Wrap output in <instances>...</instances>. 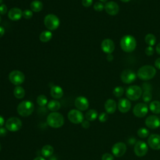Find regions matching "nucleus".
I'll use <instances>...</instances> for the list:
<instances>
[{"mask_svg":"<svg viewBox=\"0 0 160 160\" xmlns=\"http://www.w3.org/2000/svg\"><path fill=\"white\" fill-rule=\"evenodd\" d=\"M156 70L155 68L150 65H145L141 67L138 72V77L143 81H148L152 79L156 75Z\"/></svg>","mask_w":160,"mask_h":160,"instance_id":"f257e3e1","label":"nucleus"},{"mask_svg":"<svg viewBox=\"0 0 160 160\" xmlns=\"http://www.w3.org/2000/svg\"><path fill=\"white\" fill-rule=\"evenodd\" d=\"M120 46L126 52H132L136 47V40L131 35L124 36L121 39Z\"/></svg>","mask_w":160,"mask_h":160,"instance_id":"f03ea898","label":"nucleus"},{"mask_svg":"<svg viewBox=\"0 0 160 160\" xmlns=\"http://www.w3.org/2000/svg\"><path fill=\"white\" fill-rule=\"evenodd\" d=\"M64 117L59 112H52L47 117L48 124L53 128H58L61 127L64 124Z\"/></svg>","mask_w":160,"mask_h":160,"instance_id":"7ed1b4c3","label":"nucleus"},{"mask_svg":"<svg viewBox=\"0 0 160 160\" xmlns=\"http://www.w3.org/2000/svg\"><path fill=\"white\" fill-rule=\"evenodd\" d=\"M34 108V104L31 101H23L18 104L17 111L20 116L26 117L30 116L32 113Z\"/></svg>","mask_w":160,"mask_h":160,"instance_id":"20e7f679","label":"nucleus"},{"mask_svg":"<svg viewBox=\"0 0 160 160\" xmlns=\"http://www.w3.org/2000/svg\"><path fill=\"white\" fill-rule=\"evenodd\" d=\"M44 23L48 29L49 31H54L58 28L60 24V21L55 14H48L44 17Z\"/></svg>","mask_w":160,"mask_h":160,"instance_id":"39448f33","label":"nucleus"},{"mask_svg":"<svg viewBox=\"0 0 160 160\" xmlns=\"http://www.w3.org/2000/svg\"><path fill=\"white\" fill-rule=\"evenodd\" d=\"M142 95L141 88L136 85L130 86L128 88L126 91V97L131 101L138 100Z\"/></svg>","mask_w":160,"mask_h":160,"instance_id":"423d86ee","label":"nucleus"},{"mask_svg":"<svg viewBox=\"0 0 160 160\" xmlns=\"http://www.w3.org/2000/svg\"><path fill=\"white\" fill-rule=\"evenodd\" d=\"M6 128L11 132H16L21 129L22 128V122L21 119L16 117H11L9 118L5 123Z\"/></svg>","mask_w":160,"mask_h":160,"instance_id":"0eeeda50","label":"nucleus"},{"mask_svg":"<svg viewBox=\"0 0 160 160\" xmlns=\"http://www.w3.org/2000/svg\"><path fill=\"white\" fill-rule=\"evenodd\" d=\"M9 79L12 84L19 86L24 81L25 76L22 72L19 70H13L9 74Z\"/></svg>","mask_w":160,"mask_h":160,"instance_id":"6e6552de","label":"nucleus"},{"mask_svg":"<svg viewBox=\"0 0 160 160\" xmlns=\"http://www.w3.org/2000/svg\"><path fill=\"white\" fill-rule=\"evenodd\" d=\"M68 119L74 124H79L84 121L82 113L78 109H71L68 114Z\"/></svg>","mask_w":160,"mask_h":160,"instance_id":"1a4fd4ad","label":"nucleus"},{"mask_svg":"<svg viewBox=\"0 0 160 160\" xmlns=\"http://www.w3.org/2000/svg\"><path fill=\"white\" fill-rule=\"evenodd\" d=\"M136 79V74L134 71L126 69L124 70L121 74V79L122 82L126 84H130L134 82Z\"/></svg>","mask_w":160,"mask_h":160,"instance_id":"9d476101","label":"nucleus"},{"mask_svg":"<svg viewBox=\"0 0 160 160\" xmlns=\"http://www.w3.org/2000/svg\"><path fill=\"white\" fill-rule=\"evenodd\" d=\"M148 151L147 144L142 141H138L136 142L134 147V151L135 154L138 157H142L145 156Z\"/></svg>","mask_w":160,"mask_h":160,"instance_id":"9b49d317","label":"nucleus"},{"mask_svg":"<svg viewBox=\"0 0 160 160\" xmlns=\"http://www.w3.org/2000/svg\"><path fill=\"white\" fill-rule=\"evenodd\" d=\"M132 111L135 116L138 118H143L148 112V107L146 104L140 102L134 106Z\"/></svg>","mask_w":160,"mask_h":160,"instance_id":"f8f14e48","label":"nucleus"},{"mask_svg":"<svg viewBox=\"0 0 160 160\" xmlns=\"http://www.w3.org/2000/svg\"><path fill=\"white\" fill-rule=\"evenodd\" d=\"M126 146L122 142H118L114 144L112 148V152L116 157H121L126 152Z\"/></svg>","mask_w":160,"mask_h":160,"instance_id":"ddd939ff","label":"nucleus"},{"mask_svg":"<svg viewBox=\"0 0 160 160\" xmlns=\"http://www.w3.org/2000/svg\"><path fill=\"white\" fill-rule=\"evenodd\" d=\"M149 146L154 150L160 149V135L158 134H151L148 139Z\"/></svg>","mask_w":160,"mask_h":160,"instance_id":"4468645a","label":"nucleus"},{"mask_svg":"<svg viewBox=\"0 0 160 160\" xmlns=\"http://www.w3.org/2000/svg\"><path fill=\"white\" fill-rule=\"evenodd\" d=\"M104 9L108 14L111 16H115L119 12V7L116 2L109 1L105 4Z\"/></svg>","mask_w":160,"mask_h":160,"instance_id":"2eb2a0df","label":"nucleus"},{"mask_svg":"<svg viewBox=\"0 0 160 160\" xmlns=\"http://www.w3.org/2000/svg\"><path fill=\"white\" fill-rule=\"evenodd\" d=\"M75 106L79 111H86L89 108V101L88 99L84 96H78L74 101Z\"/></svg>","mask_w":160,"mask_h":160,"instance_id":"dca6fc26","label":"nucleus"},{"mask_svg":"<svg viewBox=\"0 0 160 160\" xmlns=\"http://www.w3.org/2000/svg\"><path fill=\"white\" fill-rule=\"evenodd\" d=\"M101 48L102 51L107 54H111L115 49V45L114 42L111 39H105L102 41Z\"/></svg>","mask_w":160,"mask_h":160,"instance_id":"f3484780","label":"nucleus"},{"mask_svg":"<svg viewBox=\"0 0 160 160\" xmlns=\"http://www.w3.org/2000/svg\"><path fill=\"white\" fill-rule=\"evenodd\" d=\"M145 124L150 129H156L160 126V119L155 115L149 116L145 120Z\"/></svg>","mask_w":160,"mask_h":160,"instance_id":"a211bd4d","label":"nucleus"},{"mask_svg":"<svg viewBox=\"0 0 160 160\" xmlns=\"http://www.w3.org/2000/svg\"><path fill=\"white\" fill-rule=\"evenodd\" d=\"M8 18L12 21L19 20L22 16V11L18 8H12L8 12Z\"/></svg>","mask_w":160,"mask_h":160,"instance_id":"6ab92c4d","label":"nucleus"},{"mask_svg":"<svg viewBox=\"0 0 160 160\" xmlns=\"http://www.w3.org/2000/svg\"><path fill=\"white\" fill-rule=\"evenodd\" d=\"M131 107V104L128 99L122 98L119 100L118 104V108L120 112L125 113L128 112Z\"/></svg>","mask_w":160,"mask_h":160,"instance_id":"aec40b11","label":"nucleus"},{"mask_svg":"<svg viewBox=\"0 0 160 160\" xmlns=\"http://www.w3.org/2000/svg\"><path fill=\"white\" fill-rule=\"evenodd\" d=\"M50 94L53 98L60 99L63 96V90L59 86L54 85L51 88Z\"/></svg>","mask_w":160,"mask_h":160,"instance_id":"412c9836","label":"nucleus"},{"mask_svg":"<svg viewBox=\"0 0 160 160\" xmlns=\"http://www.w3.org/2000/svg\"><path fill=\"white\" fill-rule=\"evenodd\" d=\"M116 102L112 99H108L104 104V108L106 111L109 114L114 113L116 110Z\"/></svg>","mask_w":160,"mask_h":160,"instance_id":"4be33fe9","label":"nucleus"},{"mask_svg":"<svg viewBox=\"0 0 160 160\" xmlns=\"http://www.w3.org/2000/svg\"><path fill=\"white\" fill-rule=\"evenodd\" d=\"M30 8L32 11L38 12H40L43 8V4L39 0H34L30 4Z\"/></svg>","mask_w":160,"mask_h":160,"instance_id":"5701e85b","label":"nucleus"},{"mask_svg":"<svg viewBox=\"0 0 160 160\" xmlns=\"http://www.w3.org/2000/svg\"><path fill=\"white\" fill-rule=\"evenodd\" d=\"M52 38V34L51 31L46 30L42 32L39 35V39L42 42H47L51 39Z\"/></svg>","mask_w":160,"mask_h":160,"instance_id":"b1692460","label":"nucleus"},{"mask_svg":"<svg viewBox=\"0 0 160 160\" xmlns=\"http://www.w3.org/2000/svg\"><path fill=\"white\" fill-rule=\"evenodd\" d=\"M61 108V104L60 102L55 99L51 100L48 103V108L49 110L52 111V112H56L58 110H59Z\"/></svg>","mask_w":160,"mask_h":160,"instance_id":"393cba45","label":"nucleus"},{"mask_svg":"<svg viewBox=\"0 0 160 160\" xmlns=\"http://www.w3.org/2000/svg\"><path fill=\"white\" fill-rule=\"evenodd\" d=\"M13 94L17 99H22L25 96V91L22 87L16 86L14 89Z\"/></svg>","mask_w":160,"mask_h":160,"instance_id":"a878e982","label":"nucleus"},{"mask_svg":"<svg viewBox=\"0 0 160 160\" xmlns=\"http://www.w3.org/2000/svg\"><path fill=\"white\" fill-rule=\"evenodd\" d=\"M53 152H54V148L52 146L49 144L44 146L41 150V153L42 156L46 158L51 156L53 154Z\"/></svg>","mask_w":160,"mask_h":160,"instance_id":"bb28decb","label":"nucleus"},{"mask_svg":"<svg viewBox=\"0 0 160 160\" xmlns=\"http://www.w3.org/2000/svg\"><path fill=\"white\" fill-rule=\"evenodd\" d=\"M149 109L154 114L160 113V101H154L149 104Z\"/></svg>","mask_w":160,"mask_h":160,"instance_id":"cd10ccee","label":"nucleus"},{"mask_svg":"<svg viewBox=\"0 0 160 160\" xmlns=\"http://www.w3.org/2000/svg\"><path fill=\"white\" fill-rule=\"evenodd\" d=\"M98 115V112L95 109H89L86 112L85 118L89 121H93L97 118Z\"/></svg>","mask_w":160,"mask_h":160,"instance_id":"c85d7f7f","label":"nucleus"},{"mask_svg":"<svg viewBox=\"0 0 160 160\" xmlns=\"http://www.w3.org/2000/svg\"><path fill=\"white\" fill-rule=\"evenodd\" d=\"M145 42L149 46H152L155 44L156 42V36L152 34H148L146 35L144 38Z\"/></svg>","mask_w":160,"mask_h":160,"instance_id":"c756f323","label":"nucleus"},{"mask_svg":"<svg viewBox=\"0 0 160 160\" xmlns=\"http://www.w3.org/2000/svg\"><path fill=\"white\" fill-rule=\"evenodd\" d=\"M36 102L40 106H44L48 103V98L45 95L41 94L38 96L36 99Z\"/></svg>","mask_w":160,"mask_h":160,"instance_id":"7c9ffc66","label":"nucleus"},{"mask_svg":"<svg viewBox=\"0 0 160 160\" xmlns=\"http://www.w3.org/2000/svg\"><path fill=\"white\" fill-rule=\"evenodd\" d=\"M137 133H138V135L139 137H140L141 138H145L149 136V131L148 129H146L145 128H141L138 130Z\"/></svg>","mask_w":160,"mask_h":160,"instance_id":"2f4dec72","label":"nucleus"},{"mask_svg":"<svg viewBox=\"0 0 160 160\" xmlns=\"http://www.w3.org/2000/svg\"><path fill=\"white\" fill-rule=\"evenodd\" d=\"M124 89L121 86H117V87L114 88L113 89V91H112L114 96L117 98H119V97L122 96L124 94Z\"/></svg>","mask_w":160,"mask_h":160,"instance_id":"473e14b6","label":"nucleus"},{"mask_svg":"<svg viewBox=\"0 0 160 160\" xmlns=\"http://www.w3.org/2000/svg\"><path fill=\"white\" fill-rule=\"evenodd\" d=\"M152 99V94L150 91H144L142 94V99L145 102H149Z\"/></svg>","mask_w":160,"mask_h":160,"instance_id":"72a5a7b5","label":"nucleus"},{"mask_svg":"<svg viewBox=\"0 0 160 160\" xmlns=\"http://www.w3.org/2000/svg\"><path fill=\"white\" fill-rule=\"evenodd\" d=\"M93 8L95 11L100 12L104 9V6L101 2H96L93 6Z\"/></svg>","mask_w":160,"mask_h":160,"instance_id":"f704fd0d","label":"nucleus"},{"mask_svg":"<svg viewBox=\"0 0 160 160\" xmlns=\"http://www.w3.org/2000/svg\"><path fill=\"white\" fill-rule=\"evenodd\" d=\"M32 16H33V13L31 10L25 9L24 11H22V17L24 19H31L32 17Z\"/></svg>","mask_w":160,"mask_h":160,"instance_id":"c9c22d12","label":"nucleus"},{"mask_svg":"<svg viewBox=\"0 0 160 160\" xmlns=\"http://www.w3.org/2000/svg\"><path fill=\"white\" fill-rule=\"evenodd\" d=\"M98 119H99V121L101 122H106L108 119V115L107 113L106 112H101L99 116H98Z\"/></svg>","mask_w":160,"mask_h":160,"instance_id":"e433bc0d","label":"nucleus"},{"mask_svg":"<svg viewBox=\"0 0 160 160\" xmlns=\"http://www.w3.org/2000/svg\"><path fill=\"white\" fill-rule=\"evenodd\" d=\"M154 49L152 46H148L145 49V54L148 56H152L154 54Z\"/></svg>","mask_w":160,"mask_h":160,"instance_id":"4c0bfd02","label":"nucleus"},{"mask_svg":"<svg viewBox=\"0 0 160 160\" xmlns=\"http://www.w3.org/2000/svg\"><path fill=\"white\" fill-rule=\"evenodd\" d=\"M101 159L102 160H114V156L109 153H104V154H102Z\"/></svg>","mask_w":160,"mask_h":160,"instance_id":"58836bf2","label":"nucleus"},{"mask_svg":"<svg viewBox=\"0 0 160 160\" xmlns=\"http://www.w3.org/2000/svg\"><path fill=\"white\" fill-rule=\"evenodd\" d=\"M8 12V8L6 4H1L0 5V14L4 15L7 13Z\"/></svg>","mask_w":160,"mask_h":160,"instance_id":"ea45409f","label":"nucleus"},{"mask_svg":"<svg viewBox=\"0 0 160 160\" xmlns=\"http://www.w3.org/2000/svg\"><path fill=\"white\" fill-rule=\"evenodd\" d=\"M92 1L93 0H82V4L85 8H88L92 5Z\"/></svg>","mask_w":160,"mask_h":160,"instance_id":"a19ab883","label":"nucleus"},{"mask_svg":"<svg viewBox=\"0 0 160 160\" xmlns=\"http://www.w3.org/2000/svg\"><path fill=\"white\" fill-rule=\"evenodd\" d=\"M81 126L84 129H87L90 126V123L89 121L88 120H84L82 122H81Z\"/></svg>","mask_w":160,"mask_h":160,"instance_id":"79ce46f5","label":"nucleus"},{"mask_svg":"<svg viewBox=\"0 0 160 160\" xmlns=\"http://www.w3.org/2000/svg\"><path fill=\"white\" fill-rule=\"evenodd\" d=\"M7 129L3 127L0 128V137H4L7 134Z\"/></svg>","mask_w":160,"mask_h":160,"instance_id":"37998d69","label":"nucleus"},{"mask_svg":"<svg viewBox=\"0 0 160 160\" xmlns=\"http://www.w3.org/2000/svg\"><path fill=\"white\" fill-rule=\"evenodd\" d=\"M154 66L156 68L160 69V58L156 59V61L154 62Z\"/></svg>","mask_w":160,"mask_h":160,"instance_id":"c03bdc74","label":"nucleus"},{"mask_svg":"<svg viewBox=\"0 0 160 160\" xmlns=\"http://www.w3.org/2000/svg\"><path fill=\"white\" fill-rule=\"evenodd\" d=\"M4 33H5L4 28L3 27H2V26H0V38L3 36Z\"/></svg>","mask_w":160,"mask_h":160,"instance_id":"a18cd8bd","label":"nucleus"},{"mask_svg":"<svg viewBox=\"0 0 160 160\" xmlns=\"http://www.w3.org/2000/svg\"><path fill=\"white\" fill-rule=\"evenodd\" d=\"M106 59L108 61L111 62L112 59H113V56L112 55V54H108L107 55V57H106Z\"/></svg>","mask_w":160,"mask_h":160,"instance_id":"49530a36","label":"nucleus"},{"mask_svg":"<svg viewBox=\"0 0 160 160\" xmlns=\"http://www.w3.org/2000/svg\"><path fill=\"white\" fill-rule=\"evenodd\" d=\"M4 118L0 115V128L2 127V126L4 125Z\"/></svg>","mask_w":160,"mask_h":160,"instance_id":"de8ad7c7","label":"nucleus"},{"mask_svg":"<svg viewBox=\"0 0 160 160\" xmlns=\"http://www.w3.org/2000/svg\"><path fill=\"white\" fill-rule=\"evenodd\" d=\"M156 51L158 54H160V42L157 44L156 47Z\"/></svg>","mask_w":160,"mask_h":160,"instance_id":"09e8293b","label":"nucleus"},{"mask_svg":"<svg viewBox=\"0 0 160 160\" xmlns=\"http://www.w3.org/2000/svg\"><path fill=\"white\" fill-rule=\"evenodd\" d=\"M33 160H46V159L41 156H38V157H36V158H34Z\"/></svg>","mask_w":160,"mask_h":160,"instance_id":"8fccbe9b","label":"nucleus"},{"mask_svg":"<svg viewBox=\"0 0 160 160\" xmlns=\"http://www.w3.org/2000/svg\"><path fill=\"white\" fill-rule=\"evenodd\" d=\"M120 1H121L123 2H128L130 1L131 0H120Z\"/></svg>","mask_w":160,"mask_h":160,"instance_id":"3c124183","label":"nucleus"},{"mask_svg":"<svg viewBox=\"0 0 160 160\" xmlns=\"http://www.w3.org/2000/svg\"><path fill=\"white\" fill-rule=\"evenodd\" d=\"M101 2H106L108 0H99Z\"/></svg>","mask_w":160,"mask_h":160,"instance_id":"603ef678","label":"nucleus"},{"mask_svg":"<svg viewBox=\"0 0 160 160\" xmlns=\"http://www.w3.org/2000/svg\"><path fill=\"white\" fill-rule=\"evenodd\" d=\"M2 0H0V5L2 4Z\"/></svg>","mask_w":160,"mask_h":160,"instance_id":"864d4df0","label":"nucleus"},{"mask_svg":"<svg viewBox=\"0 0 160 160\" xmlns=\"http://www.w3.org/2000/svg\"><path fill=\"white\" fill-rule=\"evenodd\" d=\"M1 143H0V151H1Z\"/></svg>","mask_w":160,"mask_h":160,"instance_id":"5fc2aeb1","label":"nucleus"},{"mask_svg":"<svg viewBox=\"0 0 160 160\" xmlns=\"http://www.w3.org/2000/svg\"><path fill=\"white\" fill-rule=\"evenodd\" d=\"M1 16H0V22H1Z\"/></svg>","mask_w":160,"mask_h":160,"instance_id":"6e6d98bb","label":"nucleus"},{"mask_svg":"<svg viewBox=\"0 0 160 160\" xmlns=\"http://www.w3.org/2000/svg\"><path fill=\"white\" fill-rule=\"evenodd\" d=\"M159 127H160V126H159Z\"/></svg>","mask_w":160,"mask_h":160,"instance_id":"4d7b16f0","label":"nucleus"}]
</instances>
